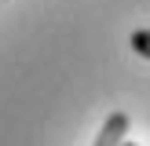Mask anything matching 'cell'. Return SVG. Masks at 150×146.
I'll list each match as a JSON object with an SVG mask.
<instances>
[{
  "label": "cell",
  "instance_id": "obj_2",
  "mask_svg": "<svg viewBox=\"0 0 150 146\" xmlns=\"http://www.w3.org/2000/svg\"><path fill=\"white\" fill-rule=\"evenodd\" d=\"M128 44H132V51H136V55L150 58V29H136V33L128 36Z\"/></svg>",
  "mask_w": 150,
  "mask_h": 146
},
{
  "label": "cell",
  "instance_id": "obj_1",
  "mask_svg": "<svg viewBox=\"0 0 150 146\" xmlns=\"http://www.w3.org/2000/svg\"><path fill=\"white\" fill-rule=\"evenodd\" d=\"M125 131H128V113H125V110H114V113L103 121V128H99V135H95L92 146H121Z\"/></svg>",
  "mask_w": 150,
  "mask_h": 146
},
{
  "label": "cell",
  "instance_id": "obj_3",
  "mask_svg": "<svg viewBox=\"0 0 150 146\" xmlns=\"http://www.w3.org/2000/svg\"><path fill=\"white\" fill-rule=\"evenodd\" d=\"M121 146H136V142H128V139H125V142H121Z\"/></svg>",
  "mask_w": 150,
  "mask_h": 146
}]
</instances>
